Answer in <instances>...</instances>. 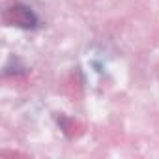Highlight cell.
<instances>
[{"mask_svg": "<svg viewBox=\"0 0 159 159\" xmlns=\"http://www.w3.org/2000/svg\"><path fill=\"white\" fill-rule=\"evenodd\" d=\"M4 21L6 25L10 26H19V28H34L38 25V19L36 15L23 4H15V6H10L6 11H4Z\"/></svg>", "mask_w": 159, "mask_h": 159, "instance_id": "6da1fadb", "label": "cell"}, {"mask_svg": "<svg viewBox=\"0 0 159 159\" xmlns=\"http://www.w3.org/2000/svg\"><path fill=\"white\" fill-rule=\"evenodd\" d=\"M58 122H60L62 131H64L69 139H77V137H81V135L84 133V125L79 122V120H73V118H66V116H62Z\"/></svg>", "mask_w": 159, "mask_h": 159, "instance_id": "7a4b0ae2", "label": "cell"}, {"mask_svg": "<svg viewBox=\"0 0 159 159\" xmlns=\"http://www.w3.org/2000/svg\"><path fill=\"white\" fill-rule=\"evenodd\" d=\"M66 92L71 96V98H81L83 96V84H81V79L71 75L69 77V81L66 84Z\"/></svg>", "mask_w": 159, "mask_h": 159, "instance_id": "3957f363", "label": "cell"}]
</instances>
